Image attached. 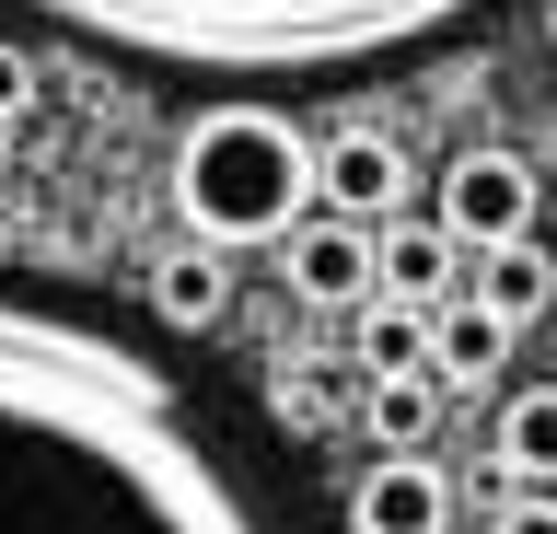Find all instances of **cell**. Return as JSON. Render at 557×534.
Masks as SVG:
<instances>
[{"instance_id":"1","label":"cell","mask_w":557,"mask_h":534,"mask_svg":"<svg viewBox=\"0 0 557 534\" xmlns=\"http://www.w3.org/2000/svg\"><path fill=\"white\" fill-rule=\"evenodd\" d=\"M0 534H290L163 360L0 290Z\"/></svg>"},{"instance_id":"2","label":"cell","mask_w":557,"mask_h":534,"mask_svg":"<svg viewBox=\"0 0 557 534\" xmlns=\"http://www.w3.org/2000/svg\"><path fill=\"white\" fill-rule=\"evenodd\" d=\"M35 12L128 59H186V71H325V59L442 36L476 0H35Z\"/></svg>"},{"instance_id":"3","label":"cell","mask_w":557,"mask_h":534,"mask_svg":"<svg viewBox=\"0 0 557 534\" xmlns=\"http://www.w3.org/2000/svg\"><path fill=\"white\" fill-rule=\"evenodd\" d=\"M163 186H174L186 245H209V256L290 245V233L313 221V140L278 105H209V116H186Z\"/></svg>"},{"instance_id":"4","label":"cell","mask_w":557,"mask_h":534,"mask_svg":"<svg viewBox=\"0 0 557 534\" xmlns=\"http://www.w3.org/2000/svg\"><path fill=\"white\" fill-rule=\"evenodd\" d=\"M534 210H546V175H534L522 151H499V140H465V151L442 163V198H430V221H442L465 256L534 245Z\"/></svg>"},{"instance_id":"5","label":"cell","mask_w":557,"mask_h":534,"mask_svg":"<svg viewBox=\"0 0 557 534\" xmlns=\"http://www.w3.org/2000/svg\"><path fill=\"white\" fill-rule=\"evenodd\" d=\"M407 140L395 128H337V140H313V210L325 221H360V233H383V221H407Z\"/></svg>"},{"instance_id":"6","label":"cell","mask_w":557,"mask_h":534,"mask_svg":"<svg viewBox=\"0 0 557 534\" xmlns=\"http://www.w3.org/2000/svg\"><path fill=\"white\" fill-rule=\"evenodd\" d=\"M453 523V476L430 454H372L348 488V534H442Z\"/></svg>"},{"instance_id":"7","label":"cell","mask_w":557,"mask_h":534,"mask_svg":"<svg viewBox=\"0 0 557 534\" xmlns=\"http://www.w3.org/2000/svg\"><path fill=\"white\" fill-rule=\"evenodd\" d=\"M278 280L302 290L313 314H360V302H372V233H360V221H325V210H313L302 233L278 245Z\"/></svg>"},{"instance_id":"8","label":"cell","mask_w":557,"mask_h":534,"mask_svg":"<svg viewBox=\"0 0 557 534\" xmlns=\"http://www.w3.org/2000/svg\"><path fill=\"white\" fill-rule=\"evenodd\" d=\"M453 268H465V245H453L442 221H383V233H372V302L442 314V302H453Z\"/></svg>"},{"instance_id":"9","label":"cell","mask_w":557,"mask_h":534,"mask_svg":"<svg viewBox=\"0 0 557 534\" xmlns=\"http://www.w3.org/2000/svg\"><path fill=\"white\" fill-rule=\"evenodd\" d=\"M511 372V325L487 314L476 290H453L442 314H430V384L442 395H476V384H499Z\"/></svg>"},{"instance_id":"10","label":"cell","mask_w":557,"mask_h":534,"mask_svg":"<svg viewBox=\"0 0 557 534\" xmlns=\"http://www.w3.org/2000/svg\"><path fill=\"white\" fill-rule=\"evenodd\" d=\"M151 314L186 325V337H198V325H221V314H233V268H221L209 245H174L163 268H151Z\"/></svg>"},{"instance_id":"11","label":"cell","mask_w":557,"mask_h":534,"mask_svg":"<svg viewBox=\"0 0 557 534\" xmlns=\"http://www.w3.org/2000/svg\"><path fill=\"white\" fill-rule=\"evenodd\" d=\"M476 302L522 337V325L557 302V256H546V245H487V256H476Z\"/></svg>"},{"instance_id":"12","label":"cell","mask_w":557,"mask_h":534,"mask_svg":"<svg viewBox=\"0 0 557 534\" xmlns=\"http://www.w3.org/2000/svg\"><path fill=\"white\" fill-rule=\"evenodd\" d=\"M499 464L522 488H557V384H511L499 407Z\"/></svg>"},{"instance_id":"13","label":"cell","mask_w":557,"mask_h":534,"mask_svg":"<svg viewBox=\"0 0 557 534\" xmlns=\"http://www.w3.org/2000/svg\"><path fill=\"white\" fill-rule=\"evenodd\" d=\"M360 372H372V384L430 372V314H407V302H360Z\"/></svg>"},{"instance_id":"14","label":"cell","mask_w":557,"mask_h":534,"mask_svg":"<svg viewBox=\"0 0 557 534\" xmlns=\"http://www.w3.org/2000/svg\"><path fill=\"white\" fill-rule=\"evenodd\" d=\"M372 454H430V430H442V384L430 372H407V384H372Z\"/></svg>"},{"instance_id":"15","label":"cell","mask_w":557,"mask_h":534,"mask_svg":"<svg viewBox=\"0 0 557 534\" xmlns=\"http://www.w3.org/2000/svg\"><path fill=\"white\" fill-rule=\"evenodd\" d=\"M24 105H35V59H24V47H0V128H12Z\"/></svg>"},{"instance_id":"16","label":"cell","mask_w":557,"mask_h":534,"mask_svg":"<svg viewBox=\"0 0 557 534\" xmlns=\"http://www.w3.org/2000/svg\"><path fill=\"white\" fill-rule=\"evenodd\" d=\"M487 534H557V499L546 488H534V499H499V523H487Z\"/></svg>"},{"instance_id":"17","label":"cell","mask_w":557,"mask_h":534,"mask_svg":"<svg viewBox=\"0 0 557 534\" xmlns=\"http://www.w3.org/2000/svg\"><path fill=\"white\" fill-rule=\"evenodd\" d=\"M0 175H12V128H0Z\"/></svg>"},{"instance_id":"18","label":"cell","mask_w":557,"mask_h":534,"mask_svg":"<svg viewBox=\"0 0 557 534\" xmlns=\"http://www.w3.org/2000/svg\"><path fill=\"white\" fill-rule=\"evenodd\" d=\"M546 47H557V0H546Z\"/></svg>"}]
</instances>
